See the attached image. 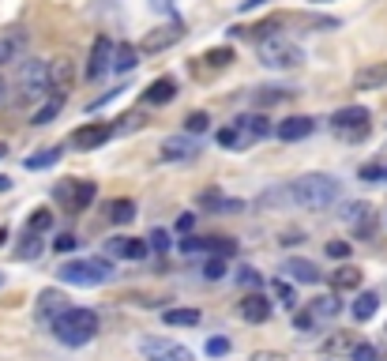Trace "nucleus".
<instances>
[{
	"label": "nucleus",
	"mask_w": 387,
	"mask_h": 361,
	"mask_svg": "<svg viewBox=\"0 0 387 361\" xmlns=\"http://www.w3.org/2000/svg\"><path fill=\"white\" fill-rule=\"evenodd\" d=\"M342 196V184L327 173H309L301 181H290L282 189L267 192L260 204H290V207H301V211H324L331 207L335 199Z\"/></svg>",
	"instance_id": "f257e3e1"
},
{
	"label": "nucleus",
	"mask_w": 387,
	"mask_h": 361,
	"mask_svg": "<svg viewBox=\"0 0 387 361\" xmlns=\"http://www.w3.org/2000/svg\"><path fill=\"white\" fill-rule=\"evenodd\" d=\"M49 324H53L57 342H64V346H87L98 335V313L95 309H64Z\"/></svg>",
	"instance_id": "f03ea898"
},
{
	"label": "nucleus",
	"mask_w": 387,
	"mask_h": 361,
	"mask_svg": "<svg viewBox=\"0 0 387 361\" xmlns=\"http://www.w3.org/2000/svg\"><path fill=\"white\" fill-rule=\"evenodd\" d=\"M57 278L68 286H102L113 278V260H72V263H60L57 267Z\"/></svg>",
	"instance_id": "7ed1b4c3"
},
{
	"label": "nucleus",
	"mask_w": 387,
	"mask_h": 361,
	"mask_svg": "<svg viewBox=\"0 0 387 361\" xmlns=\"http://www.w3.org/2000/svg\"><path fill=\"white\" fill-rule=\"evenodd\" d=\"M256 57H260L263 68H278V72L301 68L304 64L301 46H293L290 38H282V34H271V38H263V42H256Z\"/></svg>",
	"instance_id": "20e7f679"
},
{
	"label": "nucleus",
	"mask_w": 387,
	"mask_h": 361,
	"mask_svg": "<svg viewBox=\"0 0 387 361\" xmlns=\"http://www.w3.org/2000/svg\"><path fill=\"white\" fill-rule=\"evenodd\" d=\"M16 105H31L38 98L49 95V64L46 61H26L19 68V79H16Z\"/></svg>",
	"instance_id": "39448f33"
},
{
	"label": "nucleus",
	"mask_w": 387,
	"mask_h": 361,
	"mask_svg": "<svg viewBox=\"0 0 387 361\" xmlns=\"http://www.w3.org/2000/svg\"><path fill=\"white\" fill-rule=\"evenodd\" d=\"M331 128L342 140H365L369 132V110L365 105H342V110L331 113Z\"/></svg>",
	"instance_id": "423d86ee"
},
{
	"label": "nucleus",
	"mask_w": 387,
	"mask_h": 361,
	"mask_svg": "<svg viewBox=\"0 0 387 361\" xmlns=\"http://www.w3.org/2000/svg\"><path fill=\"white\" fill-rule=\"evenodd\" d=\"M139 354L147 361H196V354L189 350V346H181L173 339H158V335L139 339Z\"/></svg>",
	"instance_id": "0eeeda50"
},
{
	"label": "nucleus",
	"mask_w": 387,
	"mask_h": 361,
	"mask_svg": "<svg viewBox=\"0 0 387 361\" xmlns=\"http://www.w3.org/2000/svg\"><path fill=\"white\" fill-rule=\"evenodd\" d=\"M181 252H211V256L230 260L237 252V241L233 237H192V234H184L181 237Z\"/></svg>",
	"instance_id": "6e6552de"
},
{
	"label": "nucleus",
	"mask_w": 387,
	"mask_h": 361,
	"mask_svg": "<svg viewBox=\"0 0 387 361\" xmlns=\"http://www.w3.org/2000/svg\"><path fill=\"white\" fill-rule=\"evenodd\" d=\"M342 219L350 222V230L361 237V241H369L372 234H376V211H372L365 199H354V204H346V211H342Z\"/></svg>",
	"instance_id": "1a4fd4ad"
},
{
	"label": "nucleus",
	"mask_w": 387,
	"mask_h": 361,
	"mask_svg": "<svg viewBox=\"0 0 387 361\" xmlns=\"http://www.w3.org/2000/svg\"><path fill=\"white\" fill-rule=\"evenodd\" d=\"M113 136H117L113 125H105V120H95V125H83V128L72 132V147H75V151H98V147L110 143Z\"/></svg>",
	"instance_id": "9d476101"
},
{
	"label": "nucleus",
	"mask_w": 387,
	"mask_h": 361,
	"mask_svg": "<svg viewBox=\"0 0 387 361\" xmlns=\"http://www.w3.org/2000/svg\"><path fill=\"white\" fill-rule=\"evenodd\" d=\"M95 184L90 181H64V184H57V199H64L72 211H83V207H90L95 204Z\"/></svg>",
	"instance_id": "9b49d317"
},
{
	"label": "nucleus",
	"mask_w": 387,
	"mask_h": 361,
	"mask_svg": "<svg viewBox=\"0 0 387 361\" xmlns=\"http://www.w3.org/2000/svg\"><path fill=\"white\" fill-rule=\"evenodd\" d=\"M113 61V38L110 34H98L95 46H90V57H87V79H102L105 68Z\"/></svg>",
	"instance_id": "f8f14e48"
},
{
	"label": "nucleus",
	"mask_w": 387,
	"mask_h": 361,
	"mask_svg": "<svg viewBox=\"0 0 387 361\" xmlns=\"http://www.w3.org/2000/svg\"><path fill=\"white\" fill-rule=\"evenodd\" d=\"M184 38V26L181 23H169V26H154L151 34L139 42V49L143 53H162V49H169V46H177Z\"/></svg>",
	"instance_id": "ddd939ff"
},
{
	"label": "nucleus",
	"mask_w": 387,
	"mask_h": 361,
	"mask_svg": "<svg viewBox=\"0 0 387 361\" xmlns=\"http://www.w3.org/2000/svg\"><path fill=\"white\" fill-rule=\"evenodd\" d=\"M199 155V140L189 136V132H181V136H169L162 143V158L166 162H189V158Z\"/></svg>",
	"instance_id": "4468645a"
},
{
	"label": "nucleus",
	"mask_w": 387,
	"mask_h": 361,
	"mask_svg": "<svg viewBox=\"0 0 387 361\" xmlns=\"http://www.w3.org/2000/svg\"><path fill=\"white\" fill-rule=\"evenodd\" d=\"M237 313H241V320H248V324H267L271 320V301H267V293H245L241 301H237Z\"/></svg>",
	"instance_id": "2eb2a0df"
},
{
	"label": "nucleus",
	"mask_w": 387,
	"mask_h": 361,
	"mask_svg": "<svg viewBox=\"0 0 387 361\" xmlns=\"http://www.w3.org/2000/svg\"><path fill=\"white\" fill-rule=\"evenodd\" d=\"M105 256L110 260H143L147 256V241H139V237H110L105 241Z\"/></svg>",
	"instance_id": "dca6fc26"
},
{
	"label": "nucleus",
	"mask_w": 387,
	"mask_h": 361,
	"mask_svg": "<svg viewBox=\"0 0 387 361\" xmlns=\"http://www.w3.org/2000/svg\"><path fill=\"white\" fill-rule=\"evenodd\" d=\"M72 79H75V68H72V61H68V57H57V61H49V95H60V98H68V90H72Z\"/></svg>",
	"instance_id": "f3484780"
},
{
	"label": "nucleus",
	"mask_w": 387,
	"mask_h": 361,
	"mask_svg": "<svg viewBox=\"0 0 387 361\" xmlns=\"http://www.w3.org/2000/svg\"><path fill=\"white\" fill-rule=\"evenodd\" d=\"M312 132H316V120L312 117H290V120H282V125L275 128V136L286 140V143H297V140H309Z\"/></svg>",
	"instance_id": "a211bd4d"
},
{
	"label": "nucleus",
	"mask_w": 387,
	"mask_h": 361,
	"mask_svg": "<svg viewBox=\"0 0 387 361\" xmlns=\"http://www.w3.org/2000/svg\"><path fill=\"white\" fill-rule=\"evenodd\" d=\"M173 98H177V79H173V75L154 79V83L143 90V102H147V105H166V102H173Z\"/></svg>",
	"instance_id": "6ab92c4d"
},
{
	"label": "nucleus",
	"mask_w": 387,
	"mask_h": 361,
	"mask_svg": "<svg viewBox=\"0 0 387 361\" xmlns=\"http://www.w3.org/2000/svg\"><path fill=\"white\" fill-rule=\"evenodd\" d=\"M282 271L290 275V283H319V267L312 260H301V256H290Z\"/></svg>",
	"instance_id": "aec40b11"
},
{
	"label": "nucleus",
	"mask_w": 387,
	"mask_h": 361,
	"mask_svg": "<svg viewBox=\"0 0 387 361\" xmlns=\"http://www.w3.org/2000/svg\"><path fill=\"white\" fill-rule=\"evenodd\" d=\"M218 147H226V151H245V147L252 143L248 140V132H245V125L241 120H233V125H226V128H218Z\"/></svg>",
	"instance_id": "412c9836"
},
{
	"label": "nucleus",
	"mask_w": 387,
	"mask_h": 361,
	"mask_svg": "<svg viewBox=\"0 0 387 361\" xmlns=\"http://www.w3.org/2000/svg\"><path fill=\"white\" fill-rule=\"evenodd\" d=\"M380 87H387V61L372 64V68H361L354 75V90H380Z\"/></svg>",
	"instance_id": "4be33fe9"
},
{
	"label": "nucleus",
	"mask_w": 387,
	"mask_h": 361,
	"mask_svg": "<svg viewBox=\"0 0 387 361\" xmlns=\"http://www.w3.org/2000/svg\"><path fill=\"white\" fill-rule=\"evenodd\" d=\"M64 309H68V298L60 290H42V298H38V320H53Z\"/></svg>",
	"instance_id": "5701e85b"
},
{
	"label": "nucleus",
	"mask_w": 387,
	"mask_h": 361,
	"mask_svg": "<svg viewBox=\"0 0 387 361\" xmlns=\"http://www.w3.org/2000/svg\"><path fill=\"white\" fill-rule=\"evenodd\" d=\"M23 46H26V34L23 31H8L4 38H0V68L16 61L19 53H23Z\"/></svg>",
	"instance_id": "b1692460"
},
{
	"label": "nucleus",
	"mask_w": 387,
	"mask_h": 361,
	"mask_svg": "<svg viewBox=\"0 0 387 361\" xmlns=\"http://www.w3.org/2000/svg\"><path fill=\"white\" fill-rule=\"evenodd\" d=\"M361 278H365V275L357 271L354 263H342L339 271H331V286L342 290V293H346V290H361Z\"/></svg>",
	"instance_id": "393cba45"
},
{
	"label": "nucleus",
	"mask_w": 387,
	"mask_h": 361,
	"mask_svg": "<svg viewBox=\"0 0 387 361\" xmlns=\"http://www.w3.org/2000/svg\"><path fill=\"white\" fill-rule=\"evenodd\" d=\"M139 64V46H113V61H110V68L113 72H132Z\"/></svg>",
	"instance_id": "a878e982"
},
{
	"label": "nucleus",
	"mask_w": 387,
	"mask_h": 361,
	"mask_svg": "<svg viewBox=\"0 0 387 361\" xmlns=\"http://www.w3.org/2000/svg\"><path fill=\"white\" fill-rule=\"evenodd\" d=\"M237 120L245 125V132H248L252 143H256V140H267V136L275 132V125H271V120H267L263 113H245V117H237Z\"/></svg>",
	"instance_id": "bb28decb"
},
{
	"label": "nucleus",
	"mask_w": 387,
	"mask_h": 361,
	"mask_svg": "<svg viewBox=\"0 0 387 361\" xmlns=\"http://www.w3.org/2000/svg\"><path fill=\"white\" fill-rule=\"evenodd\" d=\"M376 309H380V298H376L372 290H361V293L354 298V320H361V324L376 316Z\"/></svg>",
	"instance_id": "cd10ccee"
},
{
	"label": "nucleus",
	"mask_w": 387,
	"mask_h": 361,
	"mask_svg": "<svg viewBox=\"0 0 387 361\" xmlns=\"http://www.w3.org/2000/svg\"><path fill=\"white\" fill-rule=\"evenodd\" d=\"M278 26H282V19H263L260 26H230L233 34H248L252 42H263V38H271V34H278Z\"/></svg>",
	"instance_id": "c85d7f7f"
},
{
	"label": "nucleus",
	"mask_w": 387,
	"mask_h": 361,
	"mask_svg": "<svg viewBox=\"0 0 387 361\" xmlns=\"http://www.w3.org/2000/svg\"><path fill=\"white\" fill-rule=\"evenodd\" d=\"M42 248H46L42 234H31V230H26V234L19 237V245H16V256H19V260H38V256H42Z\"/></svg>",
	"instance_id": "c756f323"
},
{
	"label": "nucleus",
	"mask_w": 387,
	"mask_h": 361,
	"mask_svg": "<svg viewBox=\"0 0 387 361\" xmlns=\"http://www.w3.org/2000/svg\"><path fill=\"white\" fill-rule=\"evenodd\" d=\"M162 320L169 328H196L199 320H203V313H199V309H166Z\"/></svg>",
	"instance_id": "7c9ffc66"
},
{
	"label": "nucleus",
	"mask_w": 387,
	"mask_h": 361,
	"mask_svg": "<svg viewBox=\"0 0 387 361\" xmlns=\"http://www.w3.org/2000/svg\"><path fill=\"white\" fill-rule=\"evenodd\" d=\"M105 215H110L113 226H128L136 219V204H132V199H113V204L105 207Z\"/></svg>",
	"instance_id": "2f4dec72"
},
{
	"label": "nucleus",
	"mask_w": 387,
	"mask_h": 361,
	"mask_svg": "<svg viewBox=\"0 0 387 361\" xmlns=\"http://www.w3.org/2000/svg\"><path fill=\"white\" fill-rule=\"evenodd\" d=\"M60 105H64V98H60V95H46V102L38 105L34 117H31V125H49V120L60 113Z\"/></svg>",
	"instance_id": "473e14b6"
},
{
	"label": "nucleus",
	"mask_w": 387,
	"mask_h": 361,
	"mask_svg": "<svg viewBox=\"0 0 387 361\" xmlns=\"http://www.w3.org/2000/svg\"><path fill=\"white\" fill-rule=\"evenodd\" d=\"M342 313V301L335 298V293H319V298L312 301V316H339Z\"/></svg>",
	"instance_id": "72a5a7b5"
},
{
	"label": "nucleus",
	"mask_w": 387,
	"mask_h": 361,
	"mask_svg": "<svg viewBox=\"0 0 387 361\" xmlns=\"http://www.w3.org/2000/svg\"><path fill=\"white\" fill-rule=\"evenodd\" d=\"M60 158V147H46V151H38V155H26L23 158V166L26 169H46V166H53Z\"/></svg>",
	"instance_id": "f704fd0d"
},
{
	"label": "nucleus",
	"mask_w": 387,
	"mask_h": 361,
	"mask_svg": "<svg viewBox=\"0 0 387 361\" xmlns=\"http://www.w3.org/2000/svg\"><path fill=\"white\" fill-rule=\"evenodd\" d=\"M290 95L293 90H286V87H260L252 98H256V105H278V102H286Z\"/></svg>",
	"instance_id": "c9c22d12"
},
{
	"label": "nucleus",
	"mask_w": 387,
	"mask_h": 361,
	"mask_svg": "<svg viewBox=\"0 0 387 361\" xmlns=\"http://www.w3.org/2000/svg\"><path fill=\"white\" fill-rule=\"evenodd\" d=\"M26 230L31 234H49L53 230V211L49 207H38L31 219H26Z\"/></svg>",
	"instance_id": "e433bc0d"
},
{
	"label": "nucleus",
	"mask_w": 387,
	"mask_h": 361,
	"mask_svg": "<svg viewBox=\"0 0 387 361\" xmlns=\"http://www.w3.org/2000/svg\"><path fill=\"white\" fill-rule=\"evenodd\" d=\"M271 290H275V298L282 301L286 309H297V290H293V283H286V278H275Z\"/></svg>",
	"instance_id": "4c0bfd02"
},
{
	"label": "nucleus",
	"mask_w": 387,
	"mask_h": 361,
	"mask_svg": "<svg viewBox=\"0 0 387 361\" xmlns=\"http://www.w3.org/2000/svg\"><path fill=\"white\" fill-rule=\"evenodd\" d=\"M226 267H230V260H226V256H207V260H203V278L218 283V278L226 275Z\"/></svg>",
	"instance_id": "58836bf2"
},
{
	"label": "nucleus",
	"mask_w": 387,
	"mask_h": 361,
	"mask_svg": "<svg viewBox=\"0 0 387 361\" xmlns=\"http://www.w3.org/2000/svg\"><path fill=\"white\" fill-rule=\"evenodd\" d=\"M211 68H226V64H233V49L230 46H218V49H207V57H203Z\"/></svg>",
	"instance_id": "ea45409f"
},
{
	"label": "nucleus",
	"mask_w": 387,
	"mask_h": 361,
	"mask_svg": "<svg viewBox=\"0 0 387 361\" xmlns=\"http://www.w3.org/2000/svg\"><path fill=\"white\" fill-rule=\"evenodd\" d=\"M207 128H211L207 113H189V117H184V132H189V136H203Z\"/></svg>",
	"instance_id": "a19ab883"
},
{
	"label": "nucleus",
	"mask_w": 387,
	"mask_h": 361,
	"mask_svg": "<svg viewBox=\"0 0 387 361\" xmlns=\"http://www.w3.org/2000/svg\"><path fill=\"white\" fill-rule=\"evenodd\" d=\"M357 339L354 335H346V331H339V335H331L327 342H324V354H339V350H346L350 354V346H354Z\"/></svg>",
	"instance_id": "79ce46f5"
},
{
	"label": "nucleus",
	"mask_w": 387,
	"mask_h": 361,
	"mask_svg": "<svg viewBox=\"0 0 387 361\" xmlns=\"http://www.w3.org/2000/svg\"><path fill=\"white\" fill-rule=\"evenodd\" d=\"M350 361H380V354H376V346L372 342H354L350 346Z\"/></svg>",
	"instance_id": "37998d69"
},
{
	"label": "nucleus",
	"mask_w": 387,
	"mask_h": 361,
	"mask_svg": "<svg viewBox=\"0 0 387 361\" xmlns=\"http://www.w3.org/2000/svg\"><path fill=\"white\" fill-rule=\"evenodd\" d=\"M169 245H173V237L158 226V230H151V237H147V248H154V252H169Z\"/></svg>",
	"instance_id": "c03bdc74"
},
{
	"label": "nucleus",
	"mask_w": 387,
	"mask_h": 361,
	"mask_svg": "<svg viewBox=\"0 0 387 361\" xmlns=\"http://www.w3.org/2000/svg\"><path fill=\"white\" fill-rule=\"evenodd\" d=\"M357 177H361V181H387V166L383 162H369V166H361Z\"/></svg>",
	"instance_id": "a18cd8bd"
},
{
	"label": "nucleus",
	"mask_w": 387,
	"mask_h": 361,
	"mask_svg": "<svg viewBox=\"0 0 387 361\" xmlns=\"http://www.w3.org/2000/svg\"><path fill=\"white\" fill-rule=\"evenodd\" d=\"M207 354H211V357H222V354H230V339H226V335H215V339H207Z\"/></svg>",
	"instance_id": "49530a36"
},
{
	"label": "nucleus",
	"mask_w": 387,
	"mask_h": 361,
	"mask_svg": "<svg viewBox=\"0 0 387 361\" xmlns=\"http://www.w3.org/2000/svg\"><path fill=\"white\" fill-rule=\"evenodd\" d=\"M53 248H57V252H75V248H79V237H75V234H57Z\"/></svg>",
	"instance_id": "de8ad7c7"
},
{
	"label": "nucleus",
	"mask_w": 387,
	"mask_h": 361,
	"mask_svg": "<svg viewBox=\"0 0 387 361\" xmlns=\"http://www.w3.org/2000/svg\"><path fill=\"white\" fill-rule=\"evenodd\" d=\"M327 256L346 260V256H350V245H346V241H327Z\"/></svg>",
	"instance_id": "09e8293b"
},
{
	"label": "nucleus",
	"mask_w": 387,
	"mask_h": 361,
	"mask_svg": "<svg viewBox=\"0 0 387 361\" xmlns=\"http://www.w3.org/2000/svg\"><path fill=\"white\" fill-rule=\"evenodd\" d=\"M237 278H241L245 286H260V275L252 271V267H241V271H237Z\"/></svg>",
	"instance_id": "8fccbe9b"
},
{
	"label": "nucleus",
	"mask_w": 387,
	"mask_h": 361,
	"mask_svg": "<svg viewBox=\"0 0 387 361\" xmlns=\"http://www.w3.org/2000/svg\"><path fill=\"white\" fill-rule=\"evenodd\" d=\"M192 226H196V215H192V211H184V215L177 219V230H181V234H189Z\"/></svg>",
	"instance_id": "3c124183"
},
{
	"label": "nucleus",
	"mask_w": 387,
	"mask_h": 361,
	"mask_svg": "<svg viewBox=\"0 0 387 361\" xmlns=\"http://www.w3.org/2000/svg\"><path fill=\"white\" fill-rule=\"evenodd\" d=\"M312 320H316L312 313H297V320H293V324H297L301 331H309V328H312Z\"/></svg>",
	"instance_id": "603ef678"
},
{
	"label": "nucleus",
	"mask_w": 387,
	"mask_h": 361,
	"mask_svg": "<svg viewBox=\"0 0 387 361\" xmlns=\"http://www.w3.org/2000/svg\"><path fill=\"white\" fill-rule=\"evenodd\" d=\"M260 4H267V0H241V11H256Z\"/></svg>",
	"instance_id": "864d4df0"
},
{
	"label": "nucleus",
	"mask_w": 387,
	"mask_h": 361,
	"mask_svg": "<svg viewBox=\"0 0 387 361\" xmlns=\"http://www.w3.org/2000/svg\"><path fill=\"white\" fill-rule=\"evenodd\" d=\"M151 8H154V11H169L173 0H151Z\"/></svg>",
	"instance_id": "5fc2aeb1"
},
{
	"label": "nucleus",
	"mask_w": 387,
	"mask_h": 361,
	"mask_svg": "<svg viewBox=\"0 0 387 361\" xmlns=\"http://www.w3.org/2000/svg\"><path fill=\"white\" fill-rule=\"evenodd\" d=\"M8 189H11V181L4 177V173H0V192H8Z\"/></svg>",
	"instance_id": "6e6d98bb"
},
{
	"label": "nucleus",
	"mask_w": 387,
	"mask_h": 361,
	"mask_svg": "<svg viewBox=\"0 0 387 361\" xmlns=\"http://www.w3.org/2000/svg\"><path fill=\"white\" fill-rule=\"evenodd\" d=\"M4 95H8V83H4V79H0V102H4Z\"/></svg>",
	"instance_id": "4d7b16f0"
},
{
	"label": "nucleus",
	"mask_w": 387,
	"mask_h": 361,
	"mask_svg": "<svg viewBox=\"0 0 387 361\" xmlns=\"http://www.w3.org/2000/svg\"><path fill=\"white\" fill-rule=\"evenodd\" d=\"M4 241H8V230H0V245H4Z\"/></svg>",
	"instance_id": "13d9d810"
},
{
	"label": "nucleus",
	"mask_w": 387,
	"mask_h": 361,
	"mask_svg": "<svg viewBox=\"0 0 387 361\" xmlns=\"http://www.w3.org/2000/svg\"><path fill=\"white\" fill-rule=\"evenodd\" d=\"M4 155H8V147H4V143H0V158H4Z\"/></svg>",
	"instance_id": "bf43d9fd"
},
{
	"label": "nucleus",
	"mask_w": 387,
	"mask_h": 361,
	"mask_svg": "<svg viewBox=\"0 0 387 361\" xmlns=\"http://www.w3.org/2000/svg\"><path fill=\"white\" fill-rule=\"evenodd\" d=\"M0 286H4V271H0Z\"/></svg>",
	"instance_id": "052dcab7"
},
{
	"label": "nucleus",
	"mask_w": 387,
	"mask_h": 361,
	"mask_svg": "<svg viewBox=\"0 0 387 361\" xmlns=\"http://www.w3.org/2000/svg\"><path fill=\"white\" fill-rule=\"evenodd\" d=\"M316 4H319V0H316Z\"/></svg>",
	"instance_id": "680f3d73"
}]
</instances>
